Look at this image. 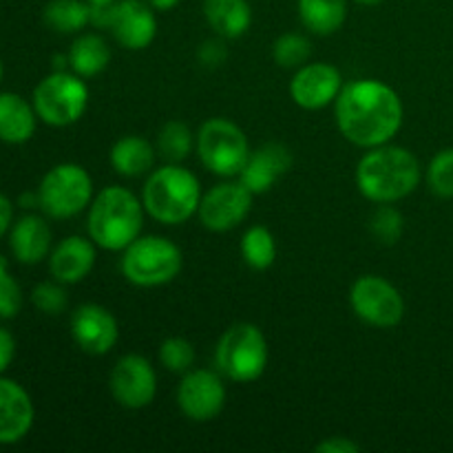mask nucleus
Returning a JSON list of instances; mask_svg holds the SVG:
<instances>
[{"mask_svg":"<svg viewBox=\"0 0 453 453\" xmlns=\"http://www.w3.org/2000/svg\"><path fill=\"white\" fill-rule=\"evenodd\" d=\"M336 124L352 144L376 149L401 131L403 102L379 80H357L336 97Z\"/></svg>","mask_w":453,"mask_h":453,"instance_id":"f257e3e1","label":"nucleus"},{"mask_svg":"<svg viewBox=\"0 0 453 453\" xmlns=\"http://www.w3.org/2000/svg\"><path fill=\"white\" fill-rule=\"evenodd\" d=\"M357 184L370 202H398L418 188L420 164L414 153L401 146H376L358 162Z\"/></svg>","mask_w":453,"mask_h":453,"instance_id":"f03ea898","label":"nucleus"},{"mask_svg":"<svg viewBox=\"0 0 453 453\" xmlns=\"http://www.w3.org/2000/svg\"><path fill=\"white\" fill-rule=\"evenodd\" d=\"M88 237L104 250H124L144 226V203L122 186H109L88 208Z\"/></svg>","mask_w":453,"mask_h":453,"instance_id":"7ed1b4c3","label":"nucleus"},{"mask_svg":"<svg viewBox=\"0 0 453 453\" xmlns=\"http://www.w3.org/2000/svg\"><path fill=\"white\" fill-rule=\"evenodd\" d=\"M202 190L197 177L177 164L150 173L142 193V203L162 224H184L199 211Z\"/></svg>","mask_w":453,"mask_h":453,"instance_id":"20e7f679","label":"nucleus"},{"mask_svg":"<svg viewBox=\"0 0 453 453\" xmlns=\"http://www.w3.org/2000/svg\"><path fill=\"white\" fill-rule=\"evenodd\" d=\"M215 363L226 379L234 383H250L268 365V341L252 323H237L217 343Z\"/></svg>","mask_w":453,"mask_h":453,"instance_id":"39448f33","label":"nucleus"},{"mask_svg":"<svg viewBox=\"0 0 453 453\" xmlns=\"http://www.w3.org/2000/svg\"><path fill=\"white\" fill-rule=\"evenodd\" d=\"M181 270V252L164 237H137L124 248L122 273L133 286L155 288L173 281Z\"/></svg>","mask_w":453,"mask_h":453,"instance_id":"423d86ee","label":"nucleus"},{"mask_svg":"<svg viewBox=\"0 0 453 453\" xmlns=\"http://www.w3.org/2000/svg\"><path fill=\"white\" fill-rule=\"evenodd\" d=\"M91 25L109 29L122 47L146 49L157 35L155 9L144 0H115L111 4H91Z\"/></svg>","mask_w":453,"mask_h":453,"instance_id":"0eeeda50","label":"nucleus"},{"mask_svg":"<svg viewBox=\"0 0 453 453\" xmlns=\"http://www.w3.org/2000/svg\"><path fill=\"white\" fill-rule=\"evenodd\" d=\"M93 180L78 164H58L38 186L40 208L51 219H71L91 203Z\"/></svg>","mask_w":453,"mask_h":453,"instance_id":"6e6552de","label":"nucleus"},{"mask_svg":"<svg viewBox=\"0 0 453 453\" xmlns=\"http://www.w3.org/2000/svg\"><path fill=\"white\" fill-rule=\"evenodd\" d=\"M88 104V88L82 78L66 71H56L40 80L34 88V109L44 124L69 127L78 122Z\"/></svg>","mask_w":453,"mask_h":453,"instance_id":"1a4fd4ad","label":"nucleus"},{"mask_svg":"<svg viewBox=\"0 0 453 453\" xmlns=\"http://www.w3.org/2000/svg\"><path fill=\"white\" fill-rule=\"evenodd\" d=\"M197 153L208 171L221 177H234L246 166L250 146L237 124L224 118H212L199 128Z\"/></svg>","mask_w":453,"mask_h":453,"instance_id":"9d476101","label":"nucleus"},{"mask_svg":"<svg viewBox=\"0 0 453 453\" xmlns=\"http://www.w3.org/2000/svg\"><path fill=\"white\" fill-rule=\"evenodd\" d=\"M349 303L361 321L374 327H394L405 317V301L401 292L376 274H365L354 281Z\"/></svg>","mask_w":453,"mask_h":453,"instance_id":"9b49d317","label":"nucleus"},{"mask_svg":"<svg viewBox=\"0 0 453 453\" xmlns=\"http://www.w3.org/2000/svg\"><path fill=\"white\" fill-rule=\"evenodd\" d=\"M255 195L242 181H226L215 186L199 202V219L208 230L226 233L242 224L248 217Z\"/></svg>","mask_w":453,"mask_h":453,"instance_id":"f8f14e48","label":"nucleus"},{"mask_svg":"<svg viewBox=\"0 0 453 453\" xmlns=\"http://www.w3.org/2000/svg\"><path fill=\"white\" fill-rule=\"evenodd\" d=\"M111 392L119 405L142 410L150 405L157 394V374L144 357L128 354L119 358L111 372Z\"/></svg>","mask_w":453,"mask_h":453,"instance_id":"ddd939ff","label":"nucleus"},{"mask_svg":"<svg viewBox=\"0 0 453 453\" xmlns=\"http://www.w3.org/2000/svg\"><path fill=\"white\" fill-rule=\"evenodd\" d=\"M177 403L180 410L188 416L190 420L206 423L215 418L226 403L224 380L208 370H195L184 376L177 389Z\"/></svg>","mask_w":453,"mask_h":453,"instance_id":"4468645a","label":"nucleus"},{"mask_svg":"<svg viewBox=\"0 0 453 453\" xmlns=\"http://www.w3.org/2000/svg\"><path fill=\"white\" fill-rule=\"evenodd\" d=\"M343 88V78L336 66L327 62L299 66L290 82V96L301 109L319 111L332 104Z\"/></svg>","mask_w":453,"mask_h":453,"instance_id":"2eb2a0df","label":"nucleus"},{"mask_svg":"<svg viewBox=\"0 0 453 453\" xmlns=\"http://www.w3.org/2000/svg\"><path fill=\"white\" fill-rule=\"evenodd\" d=\"M71 334L73 341L87 354L100 357L113 349L118 343V321L106 308L96 303L80 305L71 317Z\"/></svg>","mask_w":453,"mask_h":453,"instance_id":"dca6fc26","label":"nucleus"},{"mask_svg":"<svg viewBox=\"0 0 453 453\" xmlns=\"http://www.w3.org/2000/svg\"><path fill=\"white\" fill-rule=\"evenodd\" d=\"M35 410L20 383L0 376V445L20 442L34 427Z\"/></svg>","mask_w":453,"mask_h":453,"instance_id":"f3484780","label":"nucleus"},{"mask_svg":"<svg viewBox=\"0 0 453 453\" xmlns=\"http://www.w3.org/2000/svg\"><path fill=\"white\" fill-rule=\"evenodd\" d=\"M292 166V153L283 144L270 142L250 153L246 166L239 173V181L250 190L252 195L268 193Z\"/></svg>","mask_w":453,"mask_h":453,"instance_id":"a211bd4d","label":"nucleus"},{"mask_svg":"<svg viewBox=\"0 0 453 453\" xmlns=\"http://www.w3.org/2000/svg\"><path fill=\"white\" fill-rule=\"evenodd\" d=\"M96 264V248L88 239L78 237H66L53 248L51 259H49V270L51 277L60 283H78L87 277Z\"/></svg>","mask_w":453,"mask_h":453,"instance_id":"6ab92c4d","label":"nucleus"},{"mask_svg":"<svg viewBox=\"0 0 453 453\" xmlns=\"http://www.w3.org/2000/svg\"><path fill=\"white\" fill-rule=\"evenodd\" d=\"M9 248L25 265H35L51 252V228L38 215H25L9 230Z\"/></svg>","mask_w":453,"mask_h":453,"instance_id":"aec40b11","label":"nucleus"},{"mask_svg":"<svg viewBox=\"0 0 453 453\" xmlns=\"http://www.w3.org/2000/svg\"><path fill=\"white\" fill-rule=\"evenodd\" d=\"M34 104L18 93H0V142L4 144H25L35 133Z\"/></svg>","mask_w":453,"mask_h":453,"instance_id":"412c9836","label":"nucleus"},{"mask_svg":"<svg viewBox=\"0 0 453 453\" xmlns=\"http://www.w3.org/2000/svg\"><path fill=\"white\" fill-rule=\"evenodd\" d=\"M203 16L211 29L221 38H242L252 22L248 0H203Z\"/></svg>","mask_w":453,"mask_h":453,"instance_id":"4be33fe9","label":"nucleus"},{"mask_svg":"<svg viewBox=\"0 0 453 453\" xmlns=\"http://www.w3.org/2000/svg\"><path fill=\"white\" fill-rule=\"evenodd\" d=\"M155 149L144 137L127 135L111 149V166L122 177H142L153 168Z\"/></svg>","mask_w":453,"mask_h":453,"instance_id":"5701e85b","label":"nucleus"},{"mask_svg":"<svg viewBox=\"0 0 453 453\" xmlns=\"http://www.w3.org/2000/svg\"><path fill=\"white\" fill-rule=\"evenodd\" d=\"M69 66L80 78H93L102 73L111 62V49L97 34H82L69 49Z\"/></svg>","mask_w":453,"mask_h":453,"instance_id":"b1692460","label":"nucleus"},{"mask_svg":"<svg viewBox=\"0 0 453 453\" xmlns=\"http://www.w3.org/2000/svg\"><path fill=\"white\" fill-rule=\"evenodd\" d=\"M299 18L312 34L330 35L343 27L348 0H299Z\"/></svg>","mask_w":453,"mask_h":453,"instance_id":"393cba45","label":"nucleus"},{"mask_svg":"<svg viewBox=\"0 0 453 453\" xmlns=\"http://www.w3.org/2000/svg\"><path fill=\"white\" fill-rule=\"evenodd\" d=\"M44 25L58 34H78L91 22L88 0H51L42 12Z\"/></svg>","mask_w":453,"mask_h":453,"instance_id":"a878e982","label":"nucleus"},{"mask_svg":"<svg viewBox=\"0 0 453 453\" xmlns=\"http://www.w3.org/2000/svg\"><path fill=\"white\" fill-rule=\"evenodd\" d=\"M242 257L252 270H268L277 259V243L264 226H252L242 239Z\"/></svg>","mask_w":453,"mask_h":453,"instance_id":"bb28decb","label":"nucleus"},{"mask_svg":"<svg viewBox=\"0 0 453 453\" xmlns=\"http://www.w3.org/2000/svg\"><path fill=\"white\" fill-rule=\"evenodd\" d=\"M157 149L166 162L180 164L181 159L188 157L190 149H193V133L184 122L173 119V122L164 124V128L159 131Z\"/></svg>","mask_w":453,"mask_h":453,"instance_id":"cd10ccee","label":"nucleus"},{"mask_svg":"<svg viewBox=\"0 0 453 453\" xmlns=\"http://www.w3.org/2000/svg\"><path fill=\"white\" fill-rule=\"evenodd\" d=\"M310 53H312V44L305 35L301 34H286L277 38L273 47L274 62L286 69H295V66H303L308 62Z\"/></svg>","mask_w":453,"mask_h":453,"instance_id":"c85d7f7f","label":"nucleus"},{"mask_svg":"<svg viewBox=\"0 0 453 453\" xmlns=\"http://www.w3.org/2000/svg\"><path fill=\"white\" fill-rule=\"evenodd\" d=\"M370 230L380 243L385 246H392L401 239L403 230H405V219H403L401 212L396 211L389 203H383V206L376 208V212L370 219Z\"/></svg>","mask_w":453,"mask_h":453,"instance_id":"c756f323","label":"nucleus"},{"mask_svg":"<svg viewBox=\"0 0 453 453\" xmlns=\"http://www.w3.org/2000/svg\"><path fill=\"white\" fill-rule=\"evenodd\" d=\"M427 184L434 195L445 199H453V149H445L436 153L429 162Z\"/></svg>","mask_w":453,"mask_h":453,"instance_id":"7c9ffc66","label":"nucleus"},{"mask_svg":"<svg viewBox=\"0 0 453 453\" xmlns=\"http://www.w3.org/2000/svg\"><path fill=\"white\" fill-rule=\"evenodd\" d=\"M159 361L168 372H186L195 361V348L181 336H171L159 345Z\"/></svg>","mask_w":453,"mask_h":453,"instance_id":"2f4dec72","label":"nucleus"},{"mask_svg":"<svg viewBox=\"0 0 453 453\" xmlns=\"http://www.w3.org/2000/svg\"><path fill=\"white\" fill-rule=\"evenodd\" d=\"M22 308V290L9 273V264L0 257V319H16Z\"/></svg>","mask_w":453,"mask_h":453,"instance_id":"473e14b6","label":"nucleus"},{"mask_svg":"<svg viewBox=\"0 0 453 453\" xmlns=\"http://www.w3.org/2000/svg\"><path fill=\"white\" fill-rule=\"evenodd\" d=\"M62 286H65V283L60 281L38 283V286L34 288V292H31V303H34L42 314H51V317L65 312L66 292Z\"/></svg>","mask_w":453,"mask_h":453,"instance_id":"72a5a7b5","label":"nucleus"},{"mask_svg":"<svg viewBox=\"0 0 453 453\" xmlns=\"http://www.w3.org/2000/svg\"><path fill=\"white\" fill-rule=\"evenodd\" d=\"M226 56H228V51H226L221 40H206L199 49V60L206 66H219L226 60Z\"/></svg>","mask_w":453,"mask_h":453,"instance_id":"f704fd0d","label":"nucleus"},{"mask_svg":"<svg viewBox=\"0 0 453 453\" xmlns=\"http://www.w3.org/2000/svg\"><path fill=\"white\" fill-rule=\"evenodd\" d=\"M317 451L319 453H358L361 451V445H357V442L349 441V438L345 436H332V438H326L323 442H319Z\"/></svg>","mask_w":453,"mask_h":453,"instance_id":"c9c22d12","label":"nucleus"},{"mask_svg":"<svg viewBox=\"0 0 453 453\" xmlns=\"http://www.w3.org/2000/svg\"><path fill=\"white\" fill-rule=\"evenodd\" d=\"M13 357H16V341H13L12 332L0 326V376L12 365Z\"/></svg>","mask_w":453,"mask_h":453,"instance_id":"e433bc0d","label":"nucleus"},{"mask_svg":"<svg viewBox=\"0 0 453 453\" xmlns=\"http://www.w3.org/2000/svg\"><path fill=\"white\" fill-rule=\"evenodd\" d=\"M12 221H13L12 202H9L7 195L0 193V237H4V234L12 230Z\"/></svg>","mask_w":453,"mask_h":453,"instance_id":"4c0bfd02","label":"nucleus"},{"mask_svg":"<svg viewBox=\"0 0 453 453\" xmlns=\"http://www.w3.org/2000/svg\"><path fill=\"white\" fill-rule=\"evenodd\" d=\"M146 3H149L155 12H168V9L180 4V0H146Z\"/></svg>","mask_w":453,"mask_h":453,"instance_id":"58836bf2","label":"nucleus"},{"mask_svg":"<svg viewBox=\"0 0 453 453\" xmlns=\"http://www.w3.org/2000/svg\"><path fill=\"white\" fill-rule=\"evenodd\" d=\"M354 3L367 4V7H372V4H380V3H383V0H354Z\"/></svg>","mask_w":453,"mask_h":453,"instance_id":"ea45409f","label":"nucleus"},{"mask_svg":"<svg viewBox=\"0 0 453 453\" xmlns=\"http://www.w3.org/2000/svg\"><path fill=\"white\" fill-rule=\"evenodd\" d=\"M88 3L91 4H111V3H115V0H88Z\"/></svg>","mask_w":453,"mask_h":453,"instance_id":"a19ab883","label":"nucleus"},{"mask_svg":"<svg viewBox=\"0 0 453 453\" xmlns=\"http://www.w3.org/2000/svg\"><path fill=\"white\" fill-rule=\"evenodd\" d=\"M3 73H4V69H3V60H0V80H3Z\"/></svg>","mask_w":453,"mask_h":453,"instance_id":"79ce46f5","label":"nucleus"}]
</instances>
